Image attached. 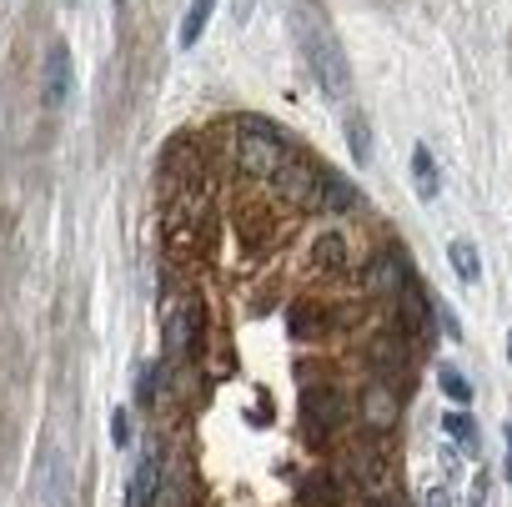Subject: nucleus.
<instances>
[{"mask_svg":"<svg viewBox=\"0 0 512 507\" xmlns=\"http://www.w3.org/2000/svg\"><path fill=\"white\" fill-rule=\"evenodd\" d=\"M347 146H352V161H357V166L372 161V131H367V116H362V111L347 116Z\"/></svg>","mask_w":512,"mask_h":507,"instance_id":"nucleus-19","label":"nucleus"},{"mask_svg":"<svg viewBox=\"0 0 512 507\" xmlns=\"http://www.w3.org/2000/svg\"><path fill=\"white\" fill-rule=\"evenodd\" d=\"M442 427H447V437H452L467 457H477V452H482V432H477V422H472L462 407H452V412L442 417Z\"/></svg>","mask_w":512,"mask_h":507,"instance_id":"nucleus-16","label":"nucleus"},{"mask_svg":"<svg viewBox=\"0 0 512 507\" xmlns=\"http://www.w3.org/2000/svg\"><path fill=\"white\" fill-rule=\"evenodd\" d=\"M352 206H357V191H352L342 176H332V171H317V176H312V206H307V211L337 216V211H352Z\"/></svg>","mask_w":512,"mask_h":507,"instance_id":"nucleus-10","label":"nucleus"},{"mask_svg":"<svg viewBox=\"0 0 512 507\" xmlns=\"http://www.w3.org/2000/svg\"><path fill=\"white\" fill-rule=\"evenodd\" d=\"M111 6H116V11H126V6H131V0H111Z\"/></svg>","mask_w":512,"mask_h":507,"instance_id":"nucleus-26","label":"nucleus"},{"mask_svg":"<svg viewBox=\"0 0 512 507\" xmlns=\"http://www.w3.org/2000/svg\"><path fill=\"white\" fill-rule=\"evenodd\" d=\"M467 502H472V507H482V502H487V472H477V477H472V497H467Z\"/></svg>","mask_w":512,"mask_h":507,"instance_id":"nucleus-25","label":"nucleus"},{"mask_svg":"<svg viewBox=\"0 0 512 507\" xmlns=\"http://www.w3.org/2000/svg\"><path fill=\"white\" fill-rule=\"evenodd\" d=\"M367 367H372V377L377 382H402L407 387V377H412V342L402 337V332H382V337H372V347H367Z\"/></svg>","mask_w":512,"mask_h":507,"instance_id":"nucleus-4","label":"nucleus"},{"mask_svg":"<svg viewBox=\"0 0 512 507\" xmlns=\"http://www.w3.org/2000/svg\"><path fill=\"white\" fill-rule=\"evenodd\" d=\"M437 161H432V151L427 146H417L412 151V191H417V201H432L437 196Z\"/></svg>","mask_w":512,"mask_h":507,"instance_id":"nucleus-18","label":"nucleus"},{"mask_svg":"<svg viewBox=\"0 0 512 507\" xmlns=\"http://www.w3.org/2000/svg\"><path fill=\"white\" fill-rule=\"evenodd\" d=\"M161 337H166V362H186V357L201 347V302H181V307H171Z\"/></svg>","mask_w":512,"mask_h":507,"instance_id":"nucleus-6","label":"nucleus"},{"mask_svg":"<svg viewBox=\"0 0 512 507\" xmlns=\"http://www.w3.org/2000/svg\"><path fill=\"white\" fill-rule=\"evenodd\" d=\"M161 372H166L161 362H156V367H141V372H136V402H141V407H151V402L161 397Z\"/></svg>","mask_w":512,"mask_h":507,"instance_id":"nucleus-22","label":"nucleus"},{"mask_svg":"<svg viewBox=\"0 0 512 507\" xmlns=\"http://www.w3.org/2000/svg\"><path fill=\"white\" fill-rule=\"evenodd\" d=\"M362 417H367L372 432H387V427L397 422V392H392L387 382H367V392H362Z\"/></svg>","mask_w":512,"mask_h":507,"instance_id":"nucleus-12","label":"nucleus"},{"mask_svg":"<svg viewBox=\"0 0 512 507\" xmlns=\"http://www.w3.org/2000/svg\"><path fill=\"white\" fill-rule=\"evenodd\" d=\"M111 442H116V447L131 442V422H126V412H111Z\"/></svg>","mask_w":512,"mask_h":507,"instance_id":"nucleus-23","label":"nucleus"},{"mask_svg":"<svg viewBox=\"0 0 512 507\" xmlns=\"http://www.w3.org/2000/svg\"><path fill=\"white\" fill-rule=\"evenodd\" d=\"M392 302H397V332H402L412 347H427L437 332H432V297L417 287V277H412Z\"/></svg>","mask_w":512,"mask_h":507,"instance_id":"nucleus-5","label":"nucleus"},{"mask_svg":"<svg viewBox=\"0 0 512 507\" xmlns=\"http://www.w3.org/2000/svg\"><path fill=\"white\" fill-rule=\"evenodd\" d=\"M292 161H297V151H292V141L277 126L256 121V116L241 121V136H236V171L241 176H251V181H282V171Z\"/></svg>","mask_w":512,"mask_h":507,"instance_id":"nucleus-2","label":"nucleus"},{"mask_svg":"<svg viewBox=\"0 0 512 507\" xmlns=\"http://www.w3.org/2000/svg\"><path fill=\"white\" fill-rule=\"evenodd\" d=\"M161 176H166V186H186V191H191V181L201 176V151H196L191 136H181V141L161 156Z\"/></svg>","mask_w":512,"mask_h":507,"instance_id":"nucleus-9","label":"nucleus"},{"mask_svg":"<svg viewBox=\"0 0 512 507\" xmlns=\"http://www.w3.org/2000/svg\"><path fill=\"white\" fill-rule=\"evenodd\" d=\"M302 422H307V437L312 442H327L347 422V392L332 387V382H312L302 392Z\"/></svg>","mask_w":512,"mask_h":507,"instance_id":"nucleus-3","label":"nucleus"},{"mask_svg":"<svg viewBox=\"0 0 512 507\" xmlns=\"http://www.w3.org/2000/svg\"><path fill=\"white\" fill-rule=\"evenodd\" d=\"M292 36H297V51L312 71V81L322 86V96L332 106H342L352 96V61L337 41V31L327 26L322 6H312V0H297V11H292Z\"/></svg>","mask_w":512,"mask_h":507,"instance_id":"nucleus-1","label":"nucleus"},{"mask_svg":"<svg viewBox=\"0 0 512 507\" xmlns=\"http://www.w3.org/2000/svg\"><path fill=\"white\" fill-rule=\"evenodd\" d=\"M297 502H302V507H347V482H342L337 472L317 467V472H307V477H302Z\"/></svg>","mask_w":512,"mask_h":507,"instance_id":"nucleus-7","label":"nucleus"},{"mask_svg":"<svg viewBox=\"0 0 512 507\" xmlns=\"http://www.w3.org/2000/svg\"><path fill=\"white\" fill-rule=\"evenodd\" d=\"M407 282H412V272H407V262H402V251H382V257H372V292L397 297Z\"/></svg>","mask_w":512,"mask_h":507,"instance_id":"nucleus-14","label":"nucleus"},{"mask_svg":"<svg viewBox=\"0 0 512 507\" xmlns=\"http://www.w3.org/2000/svg\"><path fill=\"white\" fill-rule=\"evenodd\" d=\"M447 257H452V272H457L462 282H477V277H482V262H477V246H472V241H452Z\"/></svg>","mask_w":512,"mask_h":507,"instance_id":"nucleus-20","label":"nucleus"},{"mask_svg":"<svg viewBox=\"0 0 512 507\" xmlns=\"http://www.w3.org/2000/svg\"><path fill=\"white\" fill-rule=\"evenodd\" d=\"M437 387H442L457 407H467V402H472V382H467L457 367H437Z\"/></svg>","mask_w":512,"mask_h":507,"instance_id":"nucleus-21","label":"nucleus"},{"mask_svg":"<svg viewBox=\"0 0 512 507\" xmlns=\"http://www.w3.org/2000/svg\"><path fill=\"white\" fill-rule=\"evenodd\" d=\"M287 327H292V337L312 342V337H322V332L332 327V317H327L322 307H312V302H297V307H292V317H287Z\"/></svg>","mask_w":512,"mask_h":507,"instance_id":"nucleus-15","label":"nucleus"},{"mask_svg":"<svg viewBox=\"0 0 512 507\" xmlns=\"http://www.w3.org/2000/svg\"><path fill=\"white\" fill-rule=\"evenodd\" d=\"M422 507H452V502H447V487H442V482H427V487H422Z\"/></svg>","mask_w":512,"mask_h":507,"instance_id":"nucleus-24","label":"nucleus"},{"mask_svg":"<svg viewBox=\"0 0 512 507\" xmlns=\"http://www.w3.org/2000/svg\"><path fill=\"white\" fill-rule=\"evenodd\" d=\"M41 96H46V106H51V111H61V106H66V96H71V51H66V46H51V51H46Z\"/></svg>","mask_w":512,"mask_h":507,"instance_id":"nucleus-8","label":"nucleus"},{"mask_svg":"<svg viewBox=\"0 0 512 507\" xmlns=\"http://www.w3.org/2000/svg\"><path fill=\"white\" fill-rule=\"evenodd\" d=\"M312 267L327 272V277L347 272V267H352V241H347L342 231H322V236L312 241Z\"/></svg>","mask_w":512,"mask_h":507,"instance_id":"nucleus-11","label":"nucleus"},{"mask_svg":"<svg viewBox=\"0 0 512 507\" xmlns=\"http://www.w3.org/2000/svg\"><path fill=\"white\" fill-rule=\"evenodd\" d=\"M156 487H161V457L146 452L131 472V487H126V507H151L156 502Z\"/></svg>","mask_w":512,"mask_h":507,"instance_id":"nucleus-13","label":"nucleus"},{"mask_svg":"<svg viewBox=\"0 0 512 507\" xmlns=\"http://www.w3.org/2000/svg\"><path fill=\"white\" fill-rule=\"evenodd\" d=\"M211 11H216V0H191V6H186V16H181V31H176V46H181V51H191V46L201 41V31H206Z\"/></svg>","mask_w":512,"mask_h":507,"instance_id":"nucleus-17","label":"nucleus"}]
</instances>
